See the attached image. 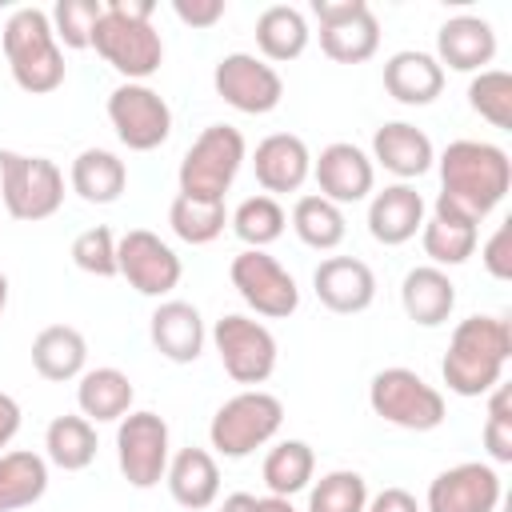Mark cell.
<instances>
[{"instance_id": "cell-41", "label": "cell", "mask_w": 512, "mask_h": 512, "mask_svg": "<svg viewBox=\"0 0 512 512\" xmlns=\"http://www.w3.org/2000/svg\"><path fill=\"white\" fill-rule=\"evenodd\" d=\"M72 264L88 276H100V280H112L120 276L116 268V232L108 224H96V228H84L76 240H72Z\"/></svg>"}, {"instance_id": "cell-29", "label": "cell", "mask_w": 512, "mask_h": 512, "mask_svg": "<svg viewBox=\"0 0 512 512\" xmlns=\"http://www.w3.org/2000/svg\"><path fill=\"white\" fill-rule=\"evenodd\" d=\"M32 368L36 376L64 384V380H80L88 368V340L80 328L72 324H48L36 332L32 340Z\"/></svg>"}, {"instance_id": "cell-39", "label": "cell", "mask_w": 512, "mask_h": 512, "mask_svg": "<svg viewBox=\"0 0 512 512\" xmlns=\"http://www.w3.org/2000/svg\"><path fill=\"white\" fill-rule=\"evenodd\" d=\"M468 108L492 128H512V76L504 68H484L468 80Z\"/></svg>"}, {"instance_id": "cell-45", "label": "cell", "mask_w": 512, "mask_h": 512, "mask_svg": "<svg viewBox=\"0 0 512 512\" xmlns=\"http://www.w3.org/2000/svg\"><path fill=\"white\" fill-rule=\"evenodd\" d=\"M364 512H424L416 504V496L408 488H384L376 496H368V508Z\"/></svg>"}, {"instance_id": "cell-17", "label": "cell", "mask_w": 512, "mask_h": 512, "mask_svg": "<svg viewBox=\"0 0 512 512\" xmlns=\"http://www.w3.org/2000/svg\"><path fill=\"white\" fill-rule=\"evenodd\" d=\"M312 176H316L320 196L332 200V204H340V208L368 200L372 188H376V164L352 140L324 144L320 156H312Z\"/></svg>"}, {"instance_id": "cell-14", "label": "cell", "mask_w": 512, "mask_h": 512, "mask_svg": "<svg viewBox=\"0 0 512 512\" xmlns=\"http://www.w3.org/2000/svg\"><path fill=\"white\" fill-rule=\"evenodd\" d=\"M212 88H216V96L228 108H236L244 116H264V112L280 108V100H284L280 72L268 60L252 56V52H228V56H220L216 68H212Z\"/></svg>"}, {"instance_id": "cell-37", "label": "cell", "mask_w": 512, "mask_h": 512, "mask_svg": "<svg viewBox=\"0 0 512 512\" xmlns=\"http://www.w3.org/2000/svg\"><path fill=\"white\" fill-rule=\"evenodd\" d=\"M168 224L192 248L212 244L228 224V208H224V200H196V196L176 192V200L168 204Z\"/></svg>"}, {"instance_id": "cell-38", "label": "cell", "mask_w": 512, "mask_h": 512, "mask_svg": "<svg viewBox=\"0 0 512 512\" xmlns=\"http://www.w3.org/2000/svg\"><path fill=\"white\" fill-rule=\"evenodd\" d=\"M368 480L356 468H332L308 484V512H364Z\"/></svg>"}, {"instance_id": "cell-34", "label": "cell", "mask_w": 512, "mask_h": 512, "mask_svg": "<svg viewBox=\"0 0 512 512\" xmlns=\"http://www.w3.org/2000/svg\"><path fill=\"white\" fill-rule=\"evenodd\" d=\"M260 476H264L268 496H288L292 500L316 476V452H312V444L308 440H280L276 448H268Z\"/></svg>"}, {"instance_id": "cell-9", "label": "cell", "mask_w": 512, "mask_h": 512, "mask_svg": "<svg viewBox=\"0 0 512 512\" xmlns=\"http://www.w3.org/2000/svg\"><path fill=\"white\" fill-rule=\"evenodd\" d=\"M212 348L224 372L244 388H260L276 372V356H280L272 328L240 312H228L212 324Z\"/></svg>"}, {"instance_id": "cell-18", "label": "cell", "mask_w": 512, "mask_h": 512, "mask_svg": "<svg viewBox=\"0 0 512 512\" xmlns=\"http://www.w3.org/2000/svg\"><path fill=\"white\" fill-rule=\"evenodd\" d=\"M316 300L336 316H356L376 300V272L360 256H328L312 272Z\"/></svg>"}, {"instance_id": "cell-26", "label": "cell", "mask_w": 512, "mask_h": 512, "mask_svg": "<svg viewBox=\"0 0 512 512\" xmlns=\"http://www.w3.org/2000/svg\"><path fill=\"white\" fill-rule=\"evenodd\" d=\"M400 308L412 324L420 328H440L452 308H456V284L444 268L436 264H420V268H408L404 280H400Z\"/></svg>"}, {"instance_id": "cell-22", "label": "cell", "mask_w": 512, "mask_h": 512, "mask_svg": "<svg viewBox=\"0 0 512 512\" xmlns=\"http://www.w3.org/2000/svg\"><path fill=\"white\" fill-rule=\"evenodd\" d=\"M480 220H472L464 208H456L452 200L436 196L432 204V216L424 220L420 228V244H424V256L436 264V268H456L464 264L472 252H476V240H480Z\"/></svg>"}, {"instance_id": "cell-40", "label": "cell", "mask_w": 512, "mask_h": 512, "mask_svg": "<svg viewBox=\"0 0 512 512\" xmlns=\"http://www.w3.org/2000/svg\"><path fill=\"white\" fill-rule=\"evenodd\" d=\"M104 16V0H56V8L48 12L56 44L60 48H92V32Z\"/></svg>"}, {"instance_id": "cell-12", "label": "cell", "mask_w": 512, "mask_h": 512, "mask_svg": "<svg viewBox=\"0 0 512 512\" xmlns=\"http://www.w3.org/2000/svg\"><path fill=\"white\" fill-rule=\"evenodd\" d=\"M108 124L128 152H152L172 136V108L152 84H116L108 92Z\"/></svg>"}, {"instance_id": "cell-1", "label": "cell", "mask_w": 512, "mask_h": 512, "mask_svg": "<svg viewBox=\"0 0 512 512\" xmlns=\"http://www.w3.org/2000/svg\"><path fill=\"white\" fill-rule=\"evenodd\" d=\"M508 360H512V324L504 316L476 312L452 328L440 376L448 392L472 400V396H488L504 380Z\"/></svg>"}, {"instance_id": "cell-33", "label": "cell", "mask_w": 512, "mask_h": 512, "mask_svg": "<svg viewBox=\"0 0 512 512\" xmlns=\"http://www.w3.org/2000/svg\"><path fill=\"white\" fill-rule=\"evenodd\" d=\"M44 460L64 472H84L96 460V424L64 412L44 428Z\"/></svg>"}, {"instance_id": "cell-42", "label": "cell", "mask_w": 512, "mask_h": 512, "mask_svg": "<svg viewBox=\"0 0 512 512\" xmlns=\"http://www.w3.org/2000/svg\"><path fill=\"white\" fill-rule=\"evenodd\" d=\"M484 452H488L492 464H512V388H508L504 380L488 392Z\"/></svg>"}, {"instance_id": "cell-13", "label": "cell", "mask_w": 512, "mask_h": 512, "mask_svg": "<svg viewBox=\"0 0 512 512\" xmlns=\"http://www.w3.org/2000/svg\"><path fill=\"white\" fill-rule=\"evenodd\" d=\"M320 20V48L336 64H364L380 48V20L368 0H312Z\"/></svg>"}, {"instance_id": "cell-2", "label": "cell", "mask_w": 512, "mask_h": 512, "mask_svg": "<svg viewBox=\"0 0 512 512\" xmlns=\"http://www.w3.org/2000/svg\"><path fill=\"white\" fill-rule=\"evenodd\" d=\"M440 196L464 208L472 220H484L512 188V160L500 144L488 140H452L440 156Z\"/></svg>"}, {"instance_id": "cell-15", "label": "cell", "mask_w": 512, "mask_h": 512, "mask_svg": "<svg viewBox=\"0 0 512 512\" xmlns=\"http://www.w3.org/2000/svg\"><path fill=\"white\" fill-rule=\"evenodd\" d=\"M116 268L140 296L152 300L168 296L184 276L176 248L148 228H128L124 236H116Z\"/></svg>"}, {"instance_id": "cell-31", "label": "cell", "mask_w": 512, "mask_h": 512, "mask_svg": "<svg viewBox=\"0 0 512 512\" xmlns=\"http://www.w3.org/2000/svg\"><path fill=\"white\" fill-rule=\"evenodd\" d=\"M308 40H312V28L296 4H268L256 16V48H260V60L268 64L296 60L308 48Z\"/></svg>"}, {"instance_id": "cell-30", "label": "cell", "mask_w": 512, "mask_h": 512, "mask_svg": "<svg viewBox=\"0 0 512 512\" xmlns=\"http://www.w3.org/2000/svg\"><path fill=\"white\" fill-rule=\"evenodd\" d=\"M68 184L84 204H116L128 188V168L108 148H84L68 168Z\"/></svg>"}, {"instance_id": "cell-19", "label": "cell", "mask_w": 512, "mask_h": 512, "mask_svg": "<svg viewBox=\"0 0 512 512\" xmlns=\"http://www.w3.org/2000/svg\"><path fill=\"white\" fill-rule=\"evenodd\" d=\"M252 172H256V184L264 188V196L300 192L304 180L312 176V152H308L304 136H296V132H272V136H264L256 144Z\"/></svg>"}, {"instance_id": "cell-21", "label": "cell", "mask_w": 512, "mask_h": 512, "mask_svg": "<svg viewBox=\"0 0 512 512\" xmlns=\"http://www.w3.org/2000/svg\"><path fill=\"white\" fill-rule=\"evenodd\" d=\"M148 336H152V348L164 360L192 364L204 352L208 328H204V316H200L196 304H188V300H160L156 312L148 316Z\"/></svg>"}, {"instance_id": "cell-11", "label": "cell", "mask_w": 512, "mask_h": 512, "mask_svg": "<svg viewBox=\"0 0 512 512\" xmlns=\"http://www.w3.org/2000/svg\"><path fill=\"white\" fill-rule=\"evenodd\" d=\"M172 460V432L160 412L136 408L116 424V464L132 488H156Z\"/></svg>"}, {"instance_id": "cell-48", "label": "cell", "mask_w": 512, "mask_h": 512, "mask_svg": "<svg viewBox=\"0 0 512 512\" xmlns=\"http://www.w3.org/2000/svg\"><path fill=\"white\" fill-rule=\"evenodd\" d=\"M220 512H256V496L252 492H232V496H224Z\"/></svg>"}, {"instance_id": "cell-3", "label": "cell", "mask_w": 512, "mask_h": 512, "mask_svg": "<svg viewBox=\"0 0 512 512\" xmlns=\"http://www.w3.org/2000/svg\"><path fill=\"white\" fill-rule=\"evenodd\" d=\"M0 44H4V60L16 88L32 96H48L64 84V48L56 44V32L44 8H32V4L16 8L4 20Z\"/></svg>"}, {"instance_id": "cell-44", "label": "cell", "mask_w": 512, "mask_h": 512, "mask_svg": "<svg viewBox=\"0 0 512 512\" xmlns=\"http://www.w3.org/2000/svg\"><path fill=\"white\" fill-rule=\"evenodd\" d=\"M172 12H176V20L188 24V28H212V24L224 20L228 4H224V0H172Z\"/></svg>"}, {"instance_id": "cell-5", "label": "cell", "mask_w": 512, "mask_h": 512, "mask_svg": "<svg viewBox=\"0 0 512 512\" xmlns=\"http://www.w3.org/2000/svg\"><path fill=\"white\" fill-rule=\"evenodd\" d=\"M0 204L12 220L36 224L60 212L64 204V172L48 156H28L16 148H0Z\"/></svg>"}, {"instance_id": "cell-25", "label": "cell", "mask_w": 512, "mask_h": 512, "mask_svg": "<svg viewBox=\"0 0 512 512\" xmlns=\"http://www.w3.org/2000/svg\"><path fill=\"white\" fill-rule=\"evenodd\" d=\"M384 92L396 104L424 108L444 92V68L436 64L432 52L420 48H400L384 60Z\"/></svg>"}, {"instance_id": "cell-10", "label": "cell", "mask_w": 512, "mask_h": 512, "mask_svg": "<svg viewBox=\"0 0 512 512\" xmlns=\"http://www.w3.org/2000/svg\"><path fill=\"white\" fill-rule=\"evenodd\" d=\"M228 280L240 292V300L264 320H288L300 308V288L292 272L276 256H268V248L236 252L228 264Z\"/></svg>"}, {"instance_id": "cell-28", "label": "cell", "mask_w": 512, "mask_h": 512, "mask_svg": "<svg viewBox=\"0 0 512 512\" xmlns=\"http://www.w3.org/2000/svg\"><path fill=\"white\" fill-rule=\"evenodd\" d=\"M136 388L128 380V372L104 364V368H84V376L76 380V408L84 420L92 424H120L132 412Z\"/></svg>"}, {"instance_id": "cell-32", "label": "cell", "mask_w": 512, "mask_h": 512, "mask_svg": "<svg viewBox=\"0 0 512 512\" xmlns=\"http://www.w3.org/2000/svg\"><path fill=\"white\" fill-rule=\"evenodd\" d=\"M48 492V460L28 448L0 452V512L32 508Z\"/></svg>"}, {"instance_id": "cell-8", "label": "cell", "mask_w": 512, "mask_h": 512, "mask_svg": "<svg viewBox=\"0 0 512 512\" xmlns=\"http://www.w3.org/2000/svg\"><path fill=\"white\" fill-rule=\"evenodd\" d=\"M92 48L128 84H148V76H156L164 64V40L152 28V20H132L112 8H104V16H100V24L92 32Z\"/></svg>"}, {"instance_id": "cell-16", "label": "cell", "mask_w": 512, "mask_h": 512, "mask_svg": "<svg viewBox=\"0 0 512 512\" xmlns=\"http://www.w3.org/2000/svg\"><path fill=\"white\" fill-rule=\"evenodd\" d=\"M504 496L500 472L488 460H464L432 476L424 492V512H496Z\"/></svg>"}, {"instance_id": "cell-7", "label": "cell", "mask_w": 512, "mask_h": 512, "mask_svg": "<svg viewBox=\"0 0 512 512\" xmlns=\"http://www.w3.org/2000/svg\"><path fill=\"white\" fill-rule=\"evenodd\" d=\"M248 160V144L240 136V128L232 124H208L192 148L184 152L180 160V192L184 196H196V200H224L240 164Z\"/></svg>"}, {"instance_id": "cell-6", "label": "cell", "mask_w": 512, "mask_h": 512, "mask_svg": "<svg viewBox=\"0 0 512 512\" xmlns=\"http://www.w3.org/2000/svg\"><path fill=\"white\" fill-rule=\"evenodd\" d=\"M368 408L392 424V428H404V432H432L444 424L448 416V404H444V392L436 384H428L420 372L412 368H380L368 384Z\"/></svg>"}, {"instance_id": "cell-27", "label": "cell", "mask_w": 512, "mask_h": 512, "mask_svg": "<svg viewBox=\"0 0 512 512\" xmlns=\"http://www.w3.org/2000/svg\"><path fill=\"white\" fill-rule=\"evenodd\" d=\"M164 484L172 492V500L188 512H204L216 504L220 496V468H216V456L208 448H180L172 460H168V472H164Z\"/></svg>"}, {"instance_id": "cell-24", "label": "cell", "mask_w": 512, "mask_h": 512, "mask_svg": "<svg viewBox=\"0 0 512 512\" xmlns=\"http://www.w3.org/2000/svg\"><path fill=\"white\" fill-rule=\"evenodd\" d=\"M496 56V32L484 16H448L436 32V64L452 72H484Z\"/></svg>"}, {"instance_id": "cell-4", "label": "cell", "mask_w": 512, "mask_h": 512, "mask_svg": "<svg viewBox=\"0 0 512 512\" xmlns=\"http://www.w3.org/2000/svg\"><path fill=\"white\" fill-rule=\"evenodd\" d=\"M284 424V404L280 396L264 392V388H244L236 396H228L208 424V444L224 456V460H244L256 448H264Z\"/></svg>"}, {"instance_id": "cell-47", "label": "cell", "mask_w": 512, "mask_h": 512, "mask_svg": "<svg viewBox=\"0 0 512 512\" xmlns=\"http://www.w3.org/2000/svg\"><path fill=\"white\" fill-rule=\"evenodd\" d=\"M104 8H112L120 16H132V20H152V12H156L152 0H104Z\"/></svg>"}, {"instance_id": "cell-20", "label": "cell", "mask_w": 512, "mask_h": 512, "mask_svg": "<svg viewBox=\"0 0 512 512\" xmlns=\"http://www.w3.org/2000/svg\"><path fill=\"white\" fill-rule=\"evenodd\" d=\"M368 160L380 164L384 172H392L400 184H408L436 164V148H432L424 128H416L408 120H388L372 132V156Z\"/></svg>"}, {"instance_id": "cell-50", "label": "cell", "mask_w": 512, "mask_h": 512, "mask_svg": "<svg viewBox=\"0 0 512 512\" xmlns=\"http://www.w3.org/2000/svg\"><path fill=\"white\" fill-rule=\"evenodd\" d=\"M4 308H8V276L0 272V316H4Z\"/></svg>"}, {"instance_id": "cell-36", "label": "cell", "mask_w": 512, "mask_h": 512, "mask_svg": "<svg viewBox=\"0 0 512 512\" xmlns=\"http://www.w3.org/2000/svg\"><path fill=\"white\" fill-rule=\"evenodd\" d=\"M228 224H232V232H236V240L244 248H268V244H276L284 236L288 216H284V208H280L276 196L256 192V196H248V200L236 204V212L228 216Z\"/></svg>"}, {"instance_id": "cell-23", "label": "cell", "mask_w": 512, "mask_h": 512, "mask_svg": "<svg viewBox=\"0 0 512 512\" xmlns=\"http://www.w3.org/2000/svg\"><path fill=\"white\" fill-rule=\"evenodd\" d=\"M424 212H428L424 196L412 184H400L396 180V184L372 192V200H368V232L384 248L408 244L424 228Z\"/></svg>"}, {"instance_id": "cell-43", "label": "cell", "mask_w": 512, "mask_h": 512, "mask_svg": "<svg viewBox=\"0 0 512 512\" xmlns=\"http://www.w3.org/2000/svg\"><path fill=\"white\" fill-rule=\"evenodd\" d=\"M480 260L492 280H512V220L496 224V232L480 248Z\"/></svg>"}, {"instance_id": "cell-46", "label": "cell", "mask_w": 512, "mask_h": 512, "mask_svg": "<svg viewBox=\"0 0 512 512\" xmlns=\"http://www.w3.org/2000/svg\"><path fill=\"white\" fill-rule=\"evenodd\" d=\"M20 404H16V396H8V392H0V452L16 440V432H20Z\"/></svg>"}, {"instance_id": "cell-35", "label": "cell", "mask_w": 512, "mask_h": 512, "mask_svg": "<svg viewBox=\"0 0 512 512\" xmlns=\"http://www.w3.org/2000/svg\"><path fill=\"white\" fill-rule=\"evenodd\" d=\"M292 232L300 236V244L316 248V252H332L340 248L348 224H344V208L324 200L320 192H308L292 204Z\"/></svg>"}, {"instance_id": "cell-49", "label": "cell", "mask_w": 512, "mask_h": 512, "mask_svg": "<svg viewBox=\"0 0 512 512\" xmlns=\"http://www.w3.org/2000/svg\"><path fill=\"white\" fill-rule=\"evenodd\" d=\"M256 512H296L288 496H256Z\"/></svg>"}]
</instances>
